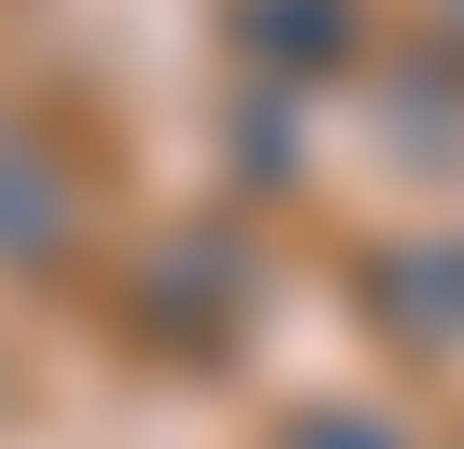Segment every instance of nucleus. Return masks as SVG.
<instances>
[{
	"label": "nucleus",
	"mask_w": 464,
	"mask_h": 449,
	"mask_svg": "<svg viewBox=\"0 0 464 449\" xmlns=\"http://www.w3.org/2000/svg\"><path fill=\"white\" fill-rule=\"evenodd\" d=\"M282 449H394V435H380V421H338V407H324V421H295Z\"/></svg>",
	"instance_id": "nucleus-1"
}]
</instances>
